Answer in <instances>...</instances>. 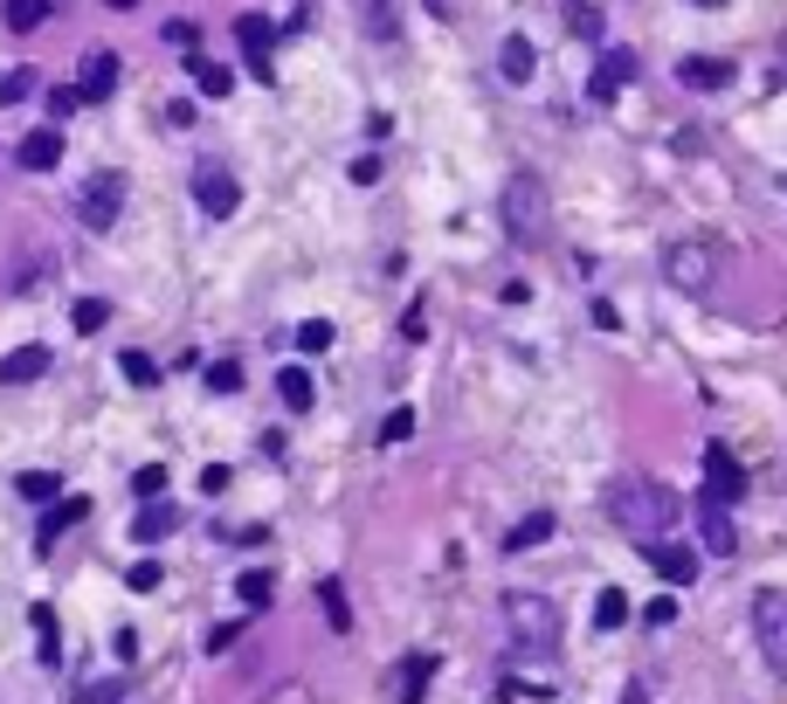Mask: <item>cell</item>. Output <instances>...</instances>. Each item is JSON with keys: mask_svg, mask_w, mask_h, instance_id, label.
<instances>
[{"mask_svg": "<svg viewBox=\"0 0 787 704\" xmlns=\"http://www.w3.org/2000/svg\"><path fill=\"white\" fill-rule=\"evenodd\" d=\"M608 511H615V526L636 532V539H670L677 518H684V498H677L670 484H656V477H622L608 490Z\"/></svg>", "mask_w": 787, "mask_h": 704, "instance_id": "1", "label": "cell"}, {"mask_svg": "<svg viewBox=\"0 0 787 704\" xmlns=\"http://www.w3.org/2000/svg\"><path fill=\"white\" fill-rule=\"evenodd\" d=\"M546 228H553V221H546V187H539L532 173H511L505 180V235L525 242V249H539Z\"/></svg>", "mask_w": 787, "mask_h": 704, "instance_id": "2", "label": "cell"}, {"mask_svg": "<svg viewBox=\"0 0 787 704\" xmlns=\"http://www.w3.org/2000/svg\"><path fill=\"white\" fill-rule=\"evenodd\" d=\"M505 621H511V636L525 649H553L560 642V608L546 602V594H505Z\"/></svg>", "mask_w": 787, "mask_h": 704, "instance_id": "3", "label": "cell"}, {"mask_svg": "<svg viewBox=\"0 0 787 704\" xmlns=\"http://www.w3.org/2000/svg\"><path fill=\"white\" fill-rule=\"evenodd\" d=\"M118 215H125V173H90L84 187H76V221L90 235H104Z\"/></svg>", "mask_w": 787, "mask_h": 704, "instance_id": "4", "label": "cell"}, {"mask_svg": "<svg viewBox=\"0 0 787 704\" xmlns=\"http://www.w3.org/2000/svg\"><path fill=\"white\" fill-rule=\"evenodd\" d=\"M753 636H759V657L787 676V594L780 587H759L753 594Z\"/></svg>", "mask_w": 787, "mask_h": 704, "instance_id": "5", "label": "cell"}, {"mask_svg": "<svg viewBox=\"0 0 787 704\" xmlns=\"http://www.w3.org/2000/svg\"><path fill=\"white\" fill-rule=\"evenodd\" d=\"M194 207H201L207 221H228L235 207H242V180H235L222 160H201L194 166Z\"/></svg>", "mask_w": 787, "mask_h": 704, "instance_id": "6", "label": "cell"}, {"mask_svg": "<svg viewBox=\"0 0 787 704\" xmlns=\"http://www.w3.org/2000/svg\"><path fill=\"white\" fill-rule=\"evenodd\" d=\"M664 270H670L677 291H712V277H719V249H712V242H677V249L664 256Z\"/></svg>", "mask_w": 787, "mask_h": 704, "instance_id": "7", "label": "cell"}, {"mask_svg": "<svg viewBox=\"0 0 787 704\" xmlns=\"http://www.w3.org/2000/svg\"><path fill=\"white\" fill-rule=\"evenodd\" d=\"M704 498H719V505L746 498V469H740V456H732L725 442H704Z\"/></svg>", "mask_w": 787, "mask_h": 704, "instance_id": "8", "label": "cell"}, {"mask_svg": "<svg viewBox=\"0 0 787 704\" xmlns=\"http://www.w3.org/2000/svg\"><path fill=\"white\" fill-rule=\"evenodd\" d=\"M235 42H242V56H249V76L270 84V76H277V63H270V42H277L270 14H235Z\"/></svg>", "mask_w": 787, "mask_h": 704, "instance_id": "9", "label": "cell"}, {"mask_svg": "<svg viewBox=\"0 0 787 704\" xmlns=\"http://www.w3.org/2000/svg\"><path fill=\"white\" fill-rule=\"evenodd\" d=\"M698 539L712 545L719 560H725V553H740V526H732V511H725L719 498H698Z\"/></svg>", "mask_w": 787, "mask_h": 704, "instance_id": "10", "label": "cell"}, {"mask_svg": "<svg viewBox=\"0 0 787 704\" xmlns=\"http://www.w3.org/2000/svg\"><path fill=\"white\" fill-rule=\"evenodd\" d=\"M643 553H649V566H656V573H664V581H670V587H691V581H698V553H691V545H670V539H649V545H643Z\"/></svg>", "mask_w": 787, "mask_h": 704, "instance_id": "11", "label": "cell"}, {"mask_svg": "<svg viewBox=\"0 0 787 704\" xmlns=\"http://www.w3.org/2000/svg\"><path fill=\"white\" fill-rule=\"evenodd\" d=\"M628 76H636V48H608L601 69H594V84H587V97L594 104H615V90L628 84Z\"/></svg>", "mask_w": 787, "mask_h": 704, "instance_id": "12", "label": "cell"}, {"mask_svg": "<svg viewBox=\"0 0 787 704\" xmlns=\"http://www.w3.org/2000/svg\"><path fill=\"white\" fill-rule=\"evenodd\" d=\"M14 160L29 166V173H48V166L63 160V132H56V124H35V132L14 145Z\"/></svg>", "mask_w": 787, "mask_h": 704, "instance_id": "13", "label": "cell"}, {"mask_svg": "<svg viewBox=\"0 0 787 704\" xmlns=\"http://www.w3.org/2000/svg\"><path fill=\"white\" fill-rule=\"evenodd\" d=\"M48 373V346H14V353H0V387H29Z\"/></svg>", "mask_w": 787, "mask_h": 704, "instance_id": "14", "label": "cell"}, {"mask_svg": "<svg viewBox=\"0 0 787 704\" xmlns=\"http://www.w3.org/2000/svg\"><path fill=\"white\" fill-rule=\"evenodd\" d=\"M359 29L374 35L380 48L401 42V0H359Z\"/></svg>", "mask_w": 787, "mask_h": 704, "instance_id": "15", "label": "cell"}, {"mask_svg": "<svg viewBox=\"0 0 787 704\" xmlns=\"http://www.w3.org/2000/svg\"><path fill=\"white\" fill-rule=\"evenodd\" d=\"M111 90H118V56H111V48H90V63H84V84H76V97H84V104H104Z\"/></svg>", "mask_w": 787, "mask_h": 704, "instance_id": "16", "label": "cell"}, {"mask_svg": "<svg viewBox=\"0 0 787 704\" xmlns=\"http://www.w3.org/2000/svg\"><path fill=\"white\" fill-rule=\"evenodd\" d=\"M173 532H180V505H166V498H152L139 518H131V539H139V545H160Z\"/></svg>", "mask_w": 787, "mask_h": 704, "instance_id": "17", "label": "cell"}, {"mask_svg": "<svg viewBox=\"0 0 787 704\" xmlns=\"http://www.w3.org/2000/svg\"><path fill=\"white\" fill-rule=\"evenodd\" d=\"M677 84H684V90H725L732 63L725 56H684V63H677Z\"/></svg>", "mask_w": 787, "mask_h": 704, "instance_id": "18", "label": "cell"}, {"mask_svg": "<svg viewBox=\"0 0 787 704\" xmlns=\"http://www.w3.org/2000/svg\"><path fill=\"white\" fill-rule=\"evenodd\" d=\"M84 518H90V498H63L56 511L42 518V539H35V545H42V553H56V539H63L69 526H84Z\"/></svg>", "mask_w": 787, "mask_h": 704, "instance_id": "19", "label": "cell"}, {"mask_svg": "<svg viewBox=\"0 0 787 704\" xmlns=\"http://www.w3.org/2000/svg\"><path fill=\"white\" fill-rule=\"evenodd\" d=\"M553 539V511H532V518H518V526L505 532V553H532V545Z\"/></svg>", "mask_w": 787, "mask_h": 704, "instance_id": "20", "label": "cell"}, {"mask_svg": "<svg viewBox=\"0 0 787 704\" xmlns=\"http://www.w3.org/2000/svg\"><path fill=\"white\" fill-rule=\"evenodd\" d=\"M187 69H194V84H201V97H228V90H235V69H228V63H207V56H187Z\"/></svg>", "mask_w": 787, "mask_h": 704, "instance_id": "21", "label": "cell"}, {"mask_svg": "<svg viewBox=\"0 0 787 704\" xmlns=\"http://www.w3.org/2000/svg\"><path fill=\"white\" fill-rule=\"evenodd\" d=\"M29 621H35V642H42V663L56 670V663H63V636H56V608H42V602H35V608H29Z\"/></svg>", "mask_w": 787, "mask_h": 704, "instance_id": "22", "label": "cell"}, {"mask_svg": "<svg viewBox=\"0 0 787 704\" xmlns=\"http://www.w3.org/2000/svg\"><path fill=\"white\" fill-rule=\"evenodd\" d=\"M497 69H505V84H525V76L539 69V56H532V42H525V35H511V42H505V56H497Z\"/></svg>", "mask_w": 787, "mask_h": 704, "instance_id": "23", "label": "cell"}, {"mask_svg": "<svg viewBox=\"0 0 787 704\" xmlns=\"http://www.w3.org/2000/svg\"><path fill=\"white\" fill-rule=\"evenodd\" d=\"M277 394H283V408H311V401H319V387H311L304 367H283L277 373Z\"/></svg>", "mask_w": 787, "mask_h": 704, "instance_id": "24", "label": "cell"}, {"mask_svg": "<svg viewBox=\"0 0 787 704\" xmlns=\"http://www.w3.org/2000/svg\"><path fill=\"white\" fill-rule=\"evenodd\" d=\"M319 602H325V621H332V629H338V636H346V629H353V608H346V587H338V581H319Z\"/></svg>", "mask_w": 787, "mask_h": 704, "instance_id": "25", "label": "cell"}, {"mask_svg": "<svg viewBox=\"0 0 787 704\" xmlns=\"http://www.w3.org/2000/svg\"><path fill=\"white\" fill-rule=\"evenodd\" d=\"M628 621V594L622 587H601V602H594V629H622Z\"/></svg>", "mask_w": 787, "mask_h": 704, "instance_id": "26", "label": "cell"}, {"mask_svg": "<svg viewBox=\"0 0 787 704\" xmlns=\"http://www.w3.org/2000/svg\"><path fill=\"white\" fill-rule=\"evenodd\" d=\"M429 676H435V657H414V663H401V684H394V691H401V697L414 704V697L429 691Z\"/></svg>", "mask_w": 787, "mask_h": 704, "instance_id": "27", "label": "cell"}, {"mask_svg": "<svg viewBox=\"0 0 787 704\" xmlns=\"http://www.w3.org/2000/svg\"><path fill=\"white\" fill-rule=\"evenodd\" d=\"M69 325H76V332H104V325H111V304H104V297H76Z\"/></svg>", "mask_w": 787, "mask_h": 704, "instance_id": "28", "label": "cell"}, {"mask_svg": "<svg viewBox=\"0 0 787 704\" xmlns=\"http://www.w3.org/2000/svg\"><path fill=\"white\" fill-rule=\"evenodd\" d=\"M270 573H242V581H235V602H242V608H270Z\"/></svg>", "mask_w": 787, "mask_h": 704, "instance_id": "29", "label": "cell"}, {"mask_svg": "<svg viewBox=\"0 0 787 704\" xmlns=\"http://www.w3.org/2000/svg\"><path fill=\"white\" fill-rule=\"evenodd\" d=\"M42 21H48V0H8V29L29 35V29H42Z\"/></svg>", "mask_w": 787, "mask_h": 704, "instance_id": "30", "label": "cell"}, {"mask_svg": "<svg viewBox=\"0 0 787 704\" xmlns=\"http://www.w3.org/2000/svg\"><path fill=\"white\" fill-rule=\"evenodd\" d=\"M567 29L581 35V42H601V8H587V0H573V8H567Z\"/></svg>", "mask_w": 787, "mask_h": 704, "instance_id": "31", "label": "cell"}, {"mask_svg": "<svg viewBox=\"0 0 787 704\" xmlns=\"http://www.w3.org/2000/svg\"><path fill=\"white\" fill-rule=\"evenodd\" d=\"M14 490H21V498H29V505H48V498H56V490H63V484H56V477H48V469H29V477H21Z\"/></svg>", "mask_w": 787, "mask_h": 704, "instance_id": "32", "label": "cell"}, {"mask_svg": "<svg viewBox=\"0 0 787 704\" xmlns=\"http://www.w3.org/2000/svg\"><path fill=\"white\" fill-rule=\"evenodd\" d=\"M118 367H125V380H131V387H160V367H152V353H125Z\"/></svg>", "mask_w": 787, "mask_h": 704, "instance_id": "33", "label": "cell"}, {"mask_svg": "<svg viewBox=\"0 0 787 704\" xmlns=\"http://www.w3.org/2000/svg\"><path fill=\"white\" fill-rule=\"evenodd\" d=\"M131 490H139L145 505H152V498H166V463H145L139 477H131Z\"/></svg>", "mask_w": 787, "mask_h": 704, "instance_id": "34", "label": "cell"}, {"mask_svg": "<svg viewBox=\"0 0 787 704\" xmlns=\"http://www.w3.org/2000/svg\"><path fill=\"white\" fill-rule=\"evenodd\" d=\"M207 387H215V394H235V387H242V367H235V359H215V367H207Z\"/></svg>", "mask_w": 787, "mask_h": 704, "instance_id": "35", "label": "cell"}, {"mask_svg": "<svg viewBox=\"0 0 787 704\" xmlns=\"http://www.w3.org/2000/svg\"><path fill=\"white\" fill-rule=\"evenodd\" d=\"M298 346H304V353H325V346H332V325H325V318H304V325H298Z\"/></svg>", "mask_w": 787, "mask_h": 704, "instance_id": "36", "label": "cell"}, {"mask_svg": "<svg viewBox=\"0 0 787 704\" xmlns=\"http://www.w3.org/2000/svg\"><path fill=\"white\" fill-rule=\"evenodd\" d=\"M408 435H414V408H394L380 422V442H408Z\"/></svg>", "mask_w": 787, "mask_h": 704, "instance_id": "37", "label": "cell"}, {"mask_svg": "<svg viewBox=\"0 0 787 704\" xmlns=\"http://www.w3.org/2000/svg\"><path fill=\"white\" fill-rule=\"evenodd\" d=\"M69 111H84V97H76V84H63V90H48V118H69Z\"/></svg>", "mask_w": 787, "mask_h": 704, "instance_id": "38", "label": "cell"}, {"mask_svg": "<svg viewBox=\"0 0 787 704\" xmlns=\"http://www.w3.org/2000/svg\"><path fill=\"white\" fill-rule=\"evenodd\" d=\"M35 90V76L29 69H14V76H0V104H14V97H29Z\"/></svg>", "mask_w": 787, "mask_h": 704, "instance_id": "39", "label": "cell"}, {"mask_svg": "<svg viewBox=\"0 0 787 704\" xmlns=\"http://www.w3.org/2000/svg\"><path fill=\"white\" fill-rule=\"evenodd\" d=\"M152 587H160V566L139 560V566H131V594H152Z\"/></svg>", "mask_w": 787, "mask_h": 704, "instance_id": "40", "label": "cell"}, {"mask_svg": "<svg viewBox=\"0 0 787 704\" xmlns=\"http://www.w3.org/2000/svg\"><path fill=\"white\" fill-rule=\"evenodd\" d=\"M235 642H242V621H222V629L207 636V649H215V657H222V649H235Z\"/></svg>", "mask_w": 787, "mask_h": 704, "instance_id": "41", "label": "cell"}, {"mask_svg": "<svg viewBox=\"0 0 787 704\" xmlns=\"http://www.w3.org/2000/svg\"><path fill=\"white\" fill-rule=\"evenodd\" d=\"M166 42H173V48L194 42V48H201V29H194V21H166Z\"/></svg>", "mask_w": 787, "mask_h": 704, "instance_id": "42", "label": "cell"}, {"mask_svg": "<svg viewBox=\"0 0 787 704\" xmlns=\"http://www.w3.org/2000/svg\"><path fill=\"white\" fill-rule=\"evenodd\" d=\"M201 490H207V498H222V490H228V469L207 463V469H201Z\"/></svg>", "mask_w": 787, "mask_h": 704, "instance_id": "43", "label": "cell"}, {"mask_svg": "<svg viewBox=\"0 0 787 704\" xmlns=\"http://www.w3.org/2000/svg\"><path fill=\"white\" fill-rule=\"evenodd\" d=\"M422 332H429V325H422V304H408V311H401V338H422Z\"/></svg>", "mask_w": 787, "mask_h": 704, "instance_id": "44", "label": "cell"}, {"mask_svg": "<svg viewBox=\"0 0 787 704\" xmlns=\"http://www.w3.org/2000/svg\"><path fill=\"white\" fill-rule=\"evenodd\" d=\"M380 180V160H353V187H374Z\"/></svg>", "mask_w": 787, "mask_h": 704, "instance_id": "45", "label": "cell"}, {"mask_svg": "<svg viewBox=\"0 0 787 704\" xmlns=\"http://www.w3.org/2000/svg\"><path fill=\"white\" fill-rule=\"evenodd\" d=\"M622 704H649V697H643V684H628V691H622Z\"/></svg>", "mask_w": 787, "mask_h": 704, "instance_id": "46", "label": "cell"}, {"mask_svg": "<svg viewBox=\"0 0 787 704\" xmlns=\"http://www.w3.org/2000/svg\"><path fill=\"white\" fill-rule=\"evenodd\" d=\"M691 8H704V14H719V8H725V0H691Z\"/></svg>", "mask_w": 787, "mask_h": 704, "instance_id": "47", "label": "cell"}, {"mask_svg": "<svg viewBox=\"0 0 787 704\" xmlns=\"http://www.w3.org/2000/svg\"><path fill=\"white\" fill-rule=\"evenodd\" d=\"M111 8H139V0H111Z\"/></svg>", "mask_w": 787, "mask_h": 704, "instance_id": "48", "label": "cell"}]
</instances>
